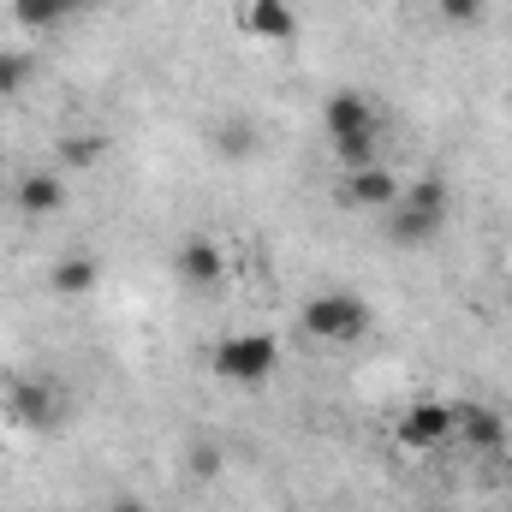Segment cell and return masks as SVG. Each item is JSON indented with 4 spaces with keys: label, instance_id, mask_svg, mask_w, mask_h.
<instances>
[{
    "label": "cell",
    "instance_id": "obj_1",
    "mask_svg": "<svg viewBox=\"0 0 512 512\" xmlns=\"http://www.w3.org/2000/svg\"><path fill=\"white\" fill-rule=\"evenodd\" d=\"M447 209H453V191H447V179H435V173H423V179H405V191H399V203L387 209V239L393 245H405V251H423V245H435L441 239V227H447Z\"/></svg>",
    "mask_w": 512,
    "mask_h": 512
},
{
    "label": "cell",
    "instance_id": "obj_2",
    "mask_svg": "<svg viewBox=\"0 0 512 512\" xmlns=\"http://www.w3.org/2000/svg\"><path fill=\"white\" fill-rule=\"evenodd\" d=\"M304 334L316 340V346H352V340H364L370 334V298H358V292H316V298H304Z\"/></svg>",
    "mask_w": 512,
    "mask_h": 512
},
{
    "label": "cell",
    "instance_id": "obj_3",
    "mask_svg": "<svg viewBox=\"0 0 512 512\" xmlns=\"http://www.w3.org/2000/svg\"><path fill=\"white\" fill-rule=\"evenodd\" d=\"M209 370L233 387H262L280 370V340H274V334H227V340L209 352Z\"/></svg>",
    "mask_w": 512,
    "mask_h": 512
},
{
    "label": "cell",
    "instance_id": "obj_4",
    "mask_svg": "<svg viewBox=\"0 0 512 512\" xmlns=\"http://www.w3.org/2000/svg\"><path fill=\"white\" fill-rule=\"evenodd\" d=\"M6 411H12L18 429L48 435V429L66 423V387L54 382V376H12L6 382Z\"/></svg>",
    "mask_w": 512,
    "mask_h": 512
},
{
    "label": "cell",
    "instance_id": "obj_5",
    "mask_svg": "<svg viewBox=\"0 0 512 512\" xmlns=\"http://www.w3.org/2000/svg\"><path fill=\"white\" fill-rule=\"evenodd\" d=\"M399 191H405V179L393 173V167H358V173H340V185H334V203L340 209H358V215H387L393 203H399Z\"/></svg>",
    "mask_w": 512,
    "mask_h": 512
},
{
    "label": "cell",
    "instance_id": "obj_6",
    "mask_svg": "<svg viewBox=\"0 0 512 512\" xmlns=\"http://www.w3.org/2000/svg\"><path fill=\"white\" fill-rule=\"evenodd\" d=\"M399 447H411V453H435V447H447L453 441V405L447 399H411L405 405V417H399Z\"/></svg>",
    "mask_w": 512,
    "mask_h": 512
},
{
    "label": "cell",
    "instance_id": "obj_7",
    "mask_svg": "<svg viewBox=\"0 0 512 512\" xmlns=\"http://www.w3.org/2000/svg\"><path fill=\"white\" fill-rule=\"evenodd\" d=\"M12 209H18L24 221H54V215L66 209V179H60V173H48V167L24 173V179L12 185Z\"/></svg>",
    "mask_w": 512,
    "mask_h": 512
},
{
    "label": "cell",
    "instance_id": "obj_8",
    "mask_svg": "<svg viewBox=\"0 0 512 512\" xmlns=\"http://www.w3.org/2000/svg\"><path fill=\"white\" fill-rule=\"evenodd\" d=\"M453 441L471 453H495V447H507V417L465 399V405H453Z\"/></svg>",
    "mask_w": 512,
    "mask_h": 512
},
{
    "label": "cell",
    "instance_id": "obj_9",
    "mask_svg": "<svg viewBox=\"0 0 512 512\" xmlns=\"http://www.w3.org/2000/svg\"><path fill=\"white\" fill-rule=\"evenodd\" d=\"M239 30L256 42H292L298 36V6L292 0H245L239 6Z\"/></svg>",
    "mask_w": 512,
    "mask_h": 512
},
{
    "label": "cell",
    "instance_id": "obj_10",
    "mask_svg": "<svg viewBox=\"0 0 512 512\" xmlns=\"http://www.w3.org/2000/svg\"><path fill=\"white\" fill-rule=\"evenodd\" d=\"M376 126H382V114L364 90H334L322 102V131L328 137H352V131H376Z\"/></svg>",
    "mask_w": 512,
    "mask_h": 512
},
{
    "label": "cell",
    "instance_id": "obj_11",
    "mask_svg": "<svg viewBox=\"0 0 512 512\" xmlns=\"http://www.w3.org/2000/svg\"><path fill=\"white\" fill-rule=\"evenodd\" d=\"M102 286V262L90 251H66L54 256V268H48V292L54 298H66V304H78V298H90Z\"/></svg>",
    "mask_w": 512,
    "mask_h": 512
},
{
    "label": "cell",
    "instance_id": "obj_12",
    "mask_svg": "<svg viewBox=\"0 0 512 512\" xmlns=\"http://www.w3.org/2000/svg\"><path fill=\"white\" fill-rule=\"evenodd\" d=\"M173 274H179L185 286H215V280L227 274V251H221L215 239H185V245L173 251Z\"/></svg>",
    "mask_w": 512,
    "mask_h": 512
},
{
    "label": "cell",
    "instance_id": "obj_13",
    "mask_svg": "<svg viewBox=\"0 0 512 512\" xmlns=\"http://www.w3.org/2000/svg\"><path fill=\"white\" fill-rule=\"evenodd\" d=\"M209 143H215V155H221L227 167H245L256 149H262V131H256L251 114H221L215 131H209Z\"/></svg>",
    "mask_w": 512,
    "mask_h": 512
},
{
    "label": "cell",
    "instance_id": "obj_14",
    "mask_svg": "<svg viewBox=\"0 0 512 512\" xmlns=\"http://www.w3.org/2000/svg\"><path fill=\"white\" fill-rule=\"evenodd\" d=\"M96 0H12V18L24 24V30H60V24H72V18H84Z\"/></svg>",
    "mask_w": 512,
    "mask_h": 512
},
{
    "label": "cell",
    "instance_id": "obj_15",
    "mask_svg": "<svg viewBox=\"0 0 512 512\" xmlns=\"http://www.w3.org/2000/svg\"><path fill=\"white\" fill-rule=\"evenodd\" d=\"M60 161L72 167V173H90V167H102L108 155H114V137L108 131H60Z\"/></svg>",
    "mask_w": 512,
    "mask_h": 512
},
{
    "label": "cell",
    "instance_id": "obj_16",
    "mask_svg": "<svg viewBox=\"0 0 512 512\" xmlns=\"http://www.w3.org/2000/svg\"><path fill=\"white\" fill-rule=\"evenodd\" d=\"M382 131H352V137H328L334 143V161H340V173H358V167H382Z\"/></svg>",
    "mask_w": 512,
    "mask_h": 512
},
{
    "label": "cell",
    "instance_id": "obj_17",
    "mask_svg": "<svg viewBox=\"0 0 512 512\" xmlns=\"http://www.w3.org/2000/svg\"><path fill=\"white\" fill-rule=\"evenodd\" d=\"M24 84H30V54H18V48H0V102H12Z\"/></svg>",
    "mask_w": 512,
    "mask_h": 512
},
{
    "label": "cell",
    "instance_id": "obj_18",
    "mask_svg": "<svg viewBox=\"0 0 512 512\" xmlns=\"http://www.w3.org/2000/svg\"><path fill=\"white\" fill-rule=\"evenodd\" d=\"M435 12H441L447 24H459V30L483 24V0H435Z\"/></svg>",
    "mask_w": 512,
    "mask_h": 512
},
{
    "label": "cell",
    "instance_id": "obj_19",
    "mask_svg": "<svg viewBox=\"0 0 512 512\" xmlns=\"http://www.w3.org/2000/svg\"><path fill=\"white\" fill-rule=\"evenodd\" d=\"M221 465H227V453L215 441H197L191 447V477H221Z\"/></svg>",
    "mask_w": 512,
    "mask_h": 512
},
{
    "label": "cell",
    "instance_id": "obj_20",
    "mask_svg": "<svg viewBox=\"0 0 512 512\" xmlns=\"http://www.w3.org/2000/svg\"><path fill=\"white\" fill-rule=\"evenodd\" d=\"M108 512H149V507H143V501H114Z\"/></svg>",
    "mask_w": 512,
    "mask_h": 512
},
{
    "label": "cell",
    "instance_id": "obj_21",
    "mask_svg": "<svg viewBox=\"0 0 512 512\" xmlns=\"http://www.w3.org/2000/svg\"><path fill=\"white\" fill-rule=\"evenodd\" d=\"M501 512H512V507H501Z\"/></svg>",
    "mask_w": 512,
    "mask_h": 512
}]
</instances>
